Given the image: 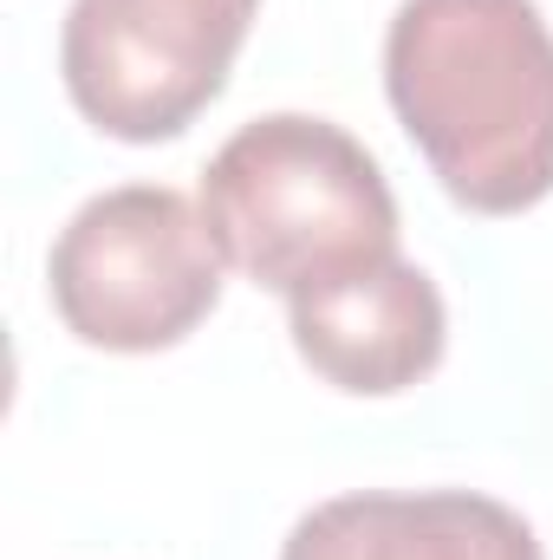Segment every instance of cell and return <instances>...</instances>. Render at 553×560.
I'll list each match as a JSON object with an SVG mask.
<instances>
[{"label":"cell","mask_w":553,"mask_h":560,"mask_svg":"<svg viewBox=\"0 0 553 560\" xmlns=\"http://www.w3.org/2000/svg\"><path fill=\"white\" fill-rule=\"evenodd\" d=\"M385 92L469 215L553 196V33L534 0H404L385 33Z\"/></svg>","instance_id":"1"},{"label":"cell","mask_w":553,"mask_h":560,"mask_svg":"<svg viewBox=\"0 0 553 560\" xmlns=\"http://www.w3.org/2000/svg\"><path fill=\"white\" fill-rule=\"evenodd\" d=\"M202 222L222 261L286 300L398 261V196L378 156L326 118L242 125L202 170Z\"/></svg>","instance_id":"2"},{"label":"cell","mask_w":553,"mask_h":560,"mask_svg":"<svg viewBox=\"0 0 553 560\" xmlns=\"http://www.w3.org/2000/svg\"><path fill=\"white\" fill-rule=\"evenodd\" d=\"M52 306L98 352H163L222 300V248L202 209L163 183L92 196L52 242Z\"/></svg>","instance_id":"3"},{"label":"cell","mask_w":553,"mask_h":560,"mask_svg":"<svg viewBox=\"0 0 553 560\" xmlns=\"http://www.w3.org/2000/svg\"><path fill=\"white\" fill-rule=\"evenodd\" d=\"M261 0H72L59 72L92 131L163 143L228 85Z\"/></svg>","instance_id":"4"},{"label":"cell","mask_w":553,"mask_h":560,"mask_svg":"<svg viewBox=\"0 0 553 560\" xmlns=\"http://www.w3.org/2000/svg\"><path fill=\"white\" fill-rule=\"evenodd\" d=\"M286 319L299 359L352 398L411 392L416 378L443 365V339H449L443 293L411 261H378L352 280L299 293L286 300Z\"/></svg>","instance_id":"5"},{"label":"cell","mask_w":553,"mask_h":560,"mask_svg":"<svg viewBox=\"0 0 553 560\" xmlns=\"http://www.w3.org/2000/svg\"><path fill=\"white\" fill-rule=\"evenodd\" d=\"M280 560H541L534 528L469 489L339 495L293 522Z\"/></svg>","instance_id":"6"}]
</instances>
